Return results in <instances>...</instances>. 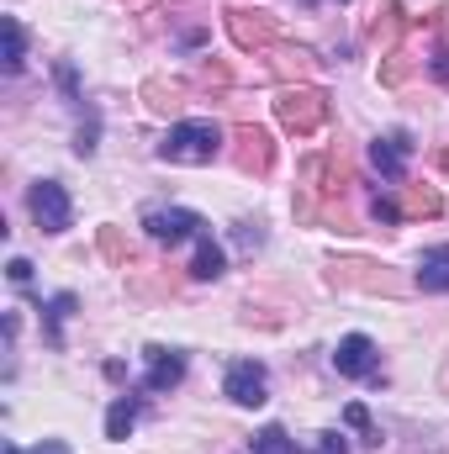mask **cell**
Masks as SVG:
<instances>
[{
	"mask_svg": "<svg viewBox=\"0 0 449 454\" xmlns=\"http://www.w3.org/2000/svg\"><path fill=\"white\" fill-rule=\"evenodd\" d=\"M323 280H328L334 291H370V296H402V291L413 286L407 275H397L391 264H381V259H365V254L328 259V264H323Z\"/></svg>",
	"mask_w": 449,
	"mask_h": 454,
	"instance_id": "obj_1",
	"label": "cell"
},
{
	"mask_svg": "<svg viewBox=\"0 0 449 454\" xmlns=\"http://www.w3.org/2000/svg\"><path fill=\"white\" fill-rule=\"evenodd\" d=\"M223 127L212 121V116H185V121H175L169 132H164V143L154 148L164 164H212L217 153H223Z\"/></svg>",
	"mask_w": 449,
	"mask_h": 454,
	"instance_id": "obj_2",
	"label": "cell"
},
{
	"mask_svg": "<svg viewBox=\"0 0 449 454\" xmlns=\"http://www.w3.org/2000/svg\"><path fill=\"white\" fill-rule=\"evenodd\" d=\"M328 116H334L328 90H318V85H280V96H275V121H280L286 132L312 137V132L328 127Z\"/></svg>",
	"mask_w": 449,
	"mask_h": 454,
	"instance_id": "obj_3",
	"label": "cell"
},
{
	"mask_svg": "<svg viewBox=\"0 0 449 454\" xmlns=\"http://www.w3.org/2000/svg\"><path fill=\"white\" fill-rule=\"evenodd\" d=\"M223 21H227L232 48H243V53H264V48L280 43V16L264 11V5H232Z\"/></svg>",
	"mask_w": 449,
	"mask_h": 454,
	"instance_id": "obj_4",
	"label": "cell"
},
{
	"mask_svg": "<svg viewBox=\"0 0 449 454\" xmlns=\"http://www.w3.org/2000/svg\"><path fill=\"white\" fill-rule=\"evenodd\" d=\"M227 159H232L243 175H270V169H275V137H270V127L238 121V127H232V143H227Z\"/></svg>",
	"mask_w": 449,
	"mask_h": 454,
	"instance_id": "obj_5",
	"label": "cell"
},
{
	"mask_svg": "<svg viewBox=\"0 0 449 454\" xmlns=\"http://www.w3.org/2000/svg\"><path fill=\"white\" fill-rule=\"evenodd\" d=\"M27 212H32L37 232H69V223H75V201H69V191L59 180H32Z\"/></svg>",
	"mask_w": 449,
	"mask_h": 454,
	"instance_id": "obj_6",
	"label": "cell"
},
{
	"mask_svg": "<svg viewBox=\"0 0 449 454\" xmlns=\"http://www.w3.org/2000/svg\"><path fill=\"white\" fill-rule=\"evenodd\" d=\"M143 232H148L154 243L175 248V243H185V238H207V223H201V212H191V207H154V212H143Z\"/></svg>",
	"mask_w": 449,
	"mask_h": 454,
	"instance_id": "obj_7",
	"label": "cell"
},
{
	"mask_svg": "<svg viewBox=\"0 0 449 454\" xmlns=\"http://www.w3.org/2000/svg\"><path fill=\"white\" fill-rule=\"evenodd\" d=\"M223 396L238 407H264L270 402V370L259 359H232L223 375Z\"/></svg>",
	"mask_w": 449,
	"mask_h": 454,
	"instance_id": "obj_8",
	"label": "cell"
},
{
	"mask_svg": "<svg viewBox=\"0 0 449 454\" xmlns=\"http://www.w3.org/2000/svg\"><path fill=\"white\" fill-rule=\"evenodd\" d=\"M334 370L343 375V380H370V386H381V380H386V375H381V364H375V343L365 339V333H349V339H338Z\"/></svg>",
	"mask_w": 449,
	"mask_h": 454,
	"instance_id": "obj_9",
	"label": "cell"
},
{
	"mask_svg": "<svg viewBox=\"0 0 449 454\" xmlns=\"http://www.w3.org/2000/svg\"><path fill=\"white\" fill-rule=\"evenodd\" d=\"M370 164H375L381 180L402 185V180H407V164H413V137H407V132H381V137L370 143Z\"/></svg>",
	"mask_w": 449,
	"mask_h": 454,
	"instance_id": "obj_10",
	"label": "cell"
},
{
	"mask_svg": "<svg viewBox=\"0 0 449 454\" xmlns=\"http://www.w3.org/2000/svg\"><path fill=\"white\" fill-rule=\"evenodd\" d=\"M143 364H148V375H143V391H154V396H164V391H175V386L185 380V354H180V348L148 343V348H143Z\"/></svg>",
	"mask_w": 449,
	"mask_h": 454,
	"instance_id": "obj_11",
	"label": "cell"
},
{
	"mask_svg": "<svg viewBox=\"0 0 449 454\" xmlns=\"http://www.w3.org/2000/svg\"><path fill=\"white\" fill-rule=\"evenodd\" d=\"M264 53H270V74L286 80V85H302V80L318 69V53L302 48V43H275V48H264Z\"/></svg>",
	"mask_w": 449,
	"mask_h": 454,
	"instance_id": "obj_12",
	"label": "cell"
},
{
	"mask_svg": "<svg viewBox=\"0 0 449 454\" xmlns=\"http://www.w3.org/2000/svg\"><path fill=\"white\" fill-rule=\"evenodd\" d=\"M185 96H191L185 80H143V90H138V101H143L154 116H180Z\"/></svg>",
	"mask_w": 449,
	"mask_h": 454,
	"instance_id": "obj_13",
	"label": "cell"
},
{
	"mask_svg": "<svg viewBox=\"0 0 449 454\" xmlns=\"http://www.w3.org/2000/svg\"><path fill=\"white\" fill-rule=\"evenodd\" d=\"M413 286H418V291H429V296H449V243H434V248H423Z\"/></svg>",
	"mask_w": 449,
	"mask_h": 454,
	"instance_id": "obj_14",
	"label": "cell"
},
{
	"mask_svg": "<svg viewBox=\"0 0 449 454\" xmlns=\"http://www.w3.org/2000/svg\"><path fill=\"white\" fill-rule=\"evenodd\" d=\"M413 21H418V16H407L397 0H386V5L375 11V21H370V37H375V43H386V48H397V37H402Z\"/></svg>",
	"mask_w": 449,
	"mask_h": 454,
	"instance_id": "obj_15",
	"label": "cell"
},
{
	"mask_svg": "<svg viewBox=\"0 0 449 454\" xmlns=\"http://www.w3.org/2000/svg\"><path fill=\"white\" fill-rule=\"evenodd\" d=\"M75 307H80L75 291H59L53 301H43V333H48L53 348H64V317H75Z\"/></svg>",
	"mask_w": 449,
	"mask_h": 454,
	"instance_id": "obj_16",
	"label": "cell"
},
{
	"mask_svg": "<svg viewBox=\"0 0 449 454\" xmlns=\"http://www.w3.org/2000/svg\"><path fill=\"white\" fill-rule=\"evenodd\" d=\"M223 275H227V254H223V243H212V232H207V238H196L191 280H223Z\"/></svg>",
	"mask_w": 449,
	"mask_h": 454,
	"instance_id": "obj_17",
	"label": "cell"
},
{
	"mask_svg": "<svg viewBox=\"0 0 449 454\" xmlns=\"http://www.w3.org/2000/svg\"><path fill=\"white\" fill-rule=\"evenodd\" d=\"M445 212V196L434 185H407L402 191V217H439Z\"/></svg>",
	"mask_w": 449,
	"mask_h": 454,
	"instance_id": "obj_18",
	"label": "cell"
},
{
	"mask_svg": "<svg viewBox=\"0 0 449 454\" xmlns=\"http://www.w3.org/2000/svg\"><path fill=\"white\" fill-rule=\"evenodd\" d=\"M96 248H101V259H106V264H116V270H127V264H132V243H127V232H122V227H96Z\"/></svg>",
	"mask_w": 449,
	"mask_h": 454,
	"instance_id": "obj_19",
	"label": "cell"
},
{
	"mask_svg": "<svg viewBox=\"0 0 449 454\" xmlns=\"http://www.w3.org/2000/svg\"><path fill=\"white\" fill-rule=\"evenodd\" d=\"M132 428H138V396H127V391H122V396L112 402V412H106V439L122 444Z\"/></svg>",
	"mask_w": 449,
	"mask_h": 454,
	"instance_id": "obj_20",
	"label": "cell"
},
{
	"mask_svg": "<svg viewBox=\"0 0 449 454\" xmlns=\"http://www.w3.org/2000/svg\"><path fill=\"white\" fill-rule=\"evenodd\" d=\"M21 64H27V27L5 16V74H21Z\"/></svg>",
	"mask_w": 449,
	"mask_h": 454,
	"instance_id": "obj_21",
	"label": "cell"
},
{
	"mask_svg": "<svg viewBox=\"0 0 449 454\" xmlns=\"http://www.w3.org/2000/svg\"><path fill=\"white\" fill-rule=\"evenodd\" d=\"M96 148H101V112L91 106V112L80 116V127H75V153L80 159H96Z\"/></svg>",
	"mask_w": 449,
	"mask_h": 454,
	"instance_id": "obj_22",
	"label": "cell"
},
{
	"mask_svg": "<svg viewBox=\"0 0 449 454\" xmlns=\"http://www.w3.org/2000/svg\"><path fill=\"white\" fill-rule=\"evenodd\" d=\"M248 454H296V439H291L280 423H270V428H259V434H254Z\"/></svg>",
	"mask_w": 449,
	"mask_h": 454,
	"instance_id": "obj_23",
	"label": "cell"
},
{
	"mask_svg": "<svg viewBox=\"0 0 449 454\" xmlns=\"http://www.w3.org/2000/svg\"><path fill=\"white\" fill-rule=\"evenodd\" d=\"M227 85H232V69H227L223 59H207V64L196 69V90H207V96H223Z\"/></svg>",
	"mask_w": 449,
	"mask_h": 454,
	"instance_id": "obj_24",
	"label": "cell"
},
{
	"mask_svg": "<svg viewBox=\"0 0 449 454\" xmlns=\"http://www.w3.org/2000/svg\"><path fill=\"white\" fill-rule=\"evenodd\" d=\"M413 64H418V59H413L407 48H386V59H381V85H402V80L413 74Z\"/></svg>",
	"mask_w": 449,
	"mask_h": 454,
	"instance_id": "obj_25",
	"label": "cell"
},
{
	"mask_svg": "<svg viewBox=\"0 0 449 454\" xmlns=\"http://www.w3.org/2000/svg\"><path fill=\"white\" fill-rule=\"evenodd\" d=\"M370 217H375L381 227H402L407 223V217H402V201H397V196H381V191H375V201H370Z\"/></svg>",
	"mask_w": 449,
	"mask_h": 454,
	"instance_id": "obj_26",
	"label": "cell"
},
{
	"mask_svg": "<svg viewBox=\"0 0 449 454\" xmlns=\"http://www.w3.org/2000/svg\"><path fill=\"white\" fill-rule=\"evenodd\" d=\"M343 423H349V428H359V434H365V444H370V450H381V434H375V428H370V412H365V407H359V402H349V407H343Z\"/></svg>",
	"mask_w": 449,
	"mask_h": 454,
	"instance_id": "obj_27",
	"label": "cell"
},
{
	"mask_svg": "<svg viewBox=\"0 0 449 454\" xmlns=\"http://www.w3.org/2000/svg\"><path fill=\"white\" fill-rule=\"evenodd\" d=\"M53 85L64 90V101H80V74H75V64H69V59H59V64H53Z\"/></svg>",
	"mask_w": 449,
	"mask_h": 454,
	"instance_id": "obj_28",
	"label": "cell"
},
{
	"mask_svg": "<svg viewBox=\"0 0 449 454\" xmlns=\"http://www.w3.org/2000/svg\"><path fill=\"white\" fill-rule=\"evenodd\" d=\"M232 243H238L243 254H254V248L264 243V223H238L232 227Z\"/></svg>",
	"mask_w": 449,
	"mask_h": 454,
	"instance_id": "obj_29",
	"label": "cell"
},
{
	"mask_svg": "<svg viewBox=\"0 0 449 454\" xmlns=\"http://www.w3.org/2000/svg\"><path fill=\"white\" fill-rule=\"evenodd\" d=\"M429 74H434L439 85H449V43H439V48L429 53Z\"/></svg>",
	"mask_w": 449,
	"mask_h": 454,
	"instance_id": "obj_30",
	"label": "cell"
},
{
	"mask_svg": "<svg viewBox=\"0 0 449 454\" xmlns=\"http://www.w3.org/2000/svg\"><path fill=\"white\" fill-rule=\"evenodd\" d=\"M312 454H349V444H343V434H338V428H328V434H318Z\"/></svg>",
	"mask_w": 449,
	"mask_h": 454,
	"instance_id": "obj_31",
	"label": "cell"
},
{
	"mask_svg": "<svg viewBox=\"0 0 449 454\" xmlns=\"http://www.w3.org/2000/svg\"><path fill=\"white\" fill-rule=\"evenodd\" d=\"M5 275H11V286H21V291L32 286V264H27V259H11V264H5Z\"/></svg>",
	"mask_w": 449,
	"mask_h": 454,
	"instance_id": "obj_32",
	"label": "cell"
},
{
	"mask_svg": "<svg viewBox=\"0 0 449 454\" xmlns=\"http://www.w3.org/2000/svg\"><path fill=\"white\" fill-rule=\"evenodd\" d=\"M201 37H207V27H185L175 43H180V48H201Z\"/></svg>",
	"mask_w": 449,
	"mask_h": 454,
	"instance_id": "obj_33",
	"label": "cell"
},
{
	"mask_svg": "<svg viewBox=\"0 0 449 454\" xmlns=\"http://www.w3.org/2000/svg\"><path fill=\"white\" fill-rule=\"evenodd\" d=\"M32 454H75L64 439H43V444H32Z\"/></svg>",
	"mask_w": 449,
	"mask_h": 454,
	"instance_id": "obj_34",
	"label": "cell"
},
{
	"mask_svg": "<svg viewBox=\"0 0 449 454\" xmlns=\"http://www.w3.org/2000/svg\"><path fill=\"white\" fill-rule=\"evenodd\" d=\"M101 375H106V380H127V364H122V359H106Z\"/></svg>",
	"mask_w": 449,
	"mask_h": 454,
	"instance_id": "obj_35",
	"label": "cell"
},
{
	"mask_svg": "<svg viewBox=\"0 0 449 454\" xmlns=\"http://www.w3.org/2000/svg\"><path fill=\"white\" fill-rule=\"evenodd\" d=\"M439 164H445V169H449V148H439Z\"/></svg>",
	"mask_w": 449,
	"mask_h": 454,
	"instance_id": "obj_36",
	"label": "cell"
},
{
	"mask_svg": "<svg viewBox=\"0 0 449 454\" xmlns=\"http://www.w3.org/2000/svg\"><path fill=\"white\" fill-rule=\"evenodd\" d=\"M5 454H21V450H16V444H5Z\"/></svg>",
	"mask_w": 449,
	"mask_h": 454,
	"instance_id": "obj_37",
	"label": "cell"
},
{
	"mask_svg": "<svg viewBox=\"0 0 449 454\" xmlns=\"http://www.w3.org/2000/svg\"><path fill=\"white\" fill-rule=\"evenodd\" d=\"M307 5H318V0H307Z\"/></svg>",
	"mask_w": 449,
	"mask_h": 454,
	"instance_id": "obj_38",
	"label": "cell"
},
{
	"mask_svg": "<svg viewBox=\"0 0 449 454\" xmlns=\"http://www.w3.org/2000/svg\"><path fill=\"white\" fill-rule=\"evenodd\" d=\"M132 5H138V0H132Z\"/></svg>",
	"mask_w": 449,
	"mask_h": 454,
	"instance_id": "obj_39",
	"label": "cell"
}]
</instances>
